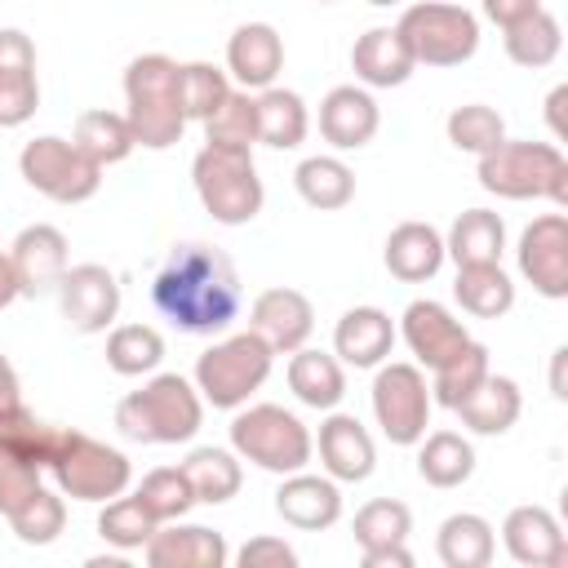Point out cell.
Masks as SVG:
<instances>
[{
    "instance_id": "42",
    "label": "cell",
    "mask_w": 568,
    "mask_h": 568,
    "mask_svg": "<svg viewBox=\"0 0 568 568\" xmlns=\"http://www.w3.org/2000/svg\"><path fill=\"white\" fill-rule=\"evenodd\" d=\"M204 142L253 151V142H257V98L248 89H231V98L204 120Z\"/></svg>"
},
{
    "instance_id": "12",
    "label": "cell",
    "mask_w": 568,
    "mask_h": 568,
    "mask_svg": "<svg viewBox=\"0 0 568 568\" xmlns=\"http://www.w3.org/2000/svg\"><path fill=\"white\" fill-rule=\"evenodd\" d=\"M58 306L75 333H106L120 315V280L102 262L67 266L58 280Z\"/></svg>"
},
{
    "instance_id": "40",
    "label": "cell",
    "mask_w": 568,
    "mask_h": 568,
    "mask_svg": "<svg viewBox=\"0 0 568 568\" xmlns=\"http://www.w3.org/2000/svg\"><path fill=\"white\" fill-rule=\"evenodd\" d=\"M9 519V528H13V537L22 541V546H53L58 537H62V528H67V506H62V497L58 493H49L44 484L13 510V515H4Z\"/></svg>"
},
{
    "instance_id": "26",
    "label": "cell",
    "mask_w": 568,
    "mask_h": 568,
    "mask_svg": "<svg viewBox=\"0 0 568 568\" xmlns=\"http://www.w3.org/2000/svg\"><path fill=\"white\" fill-rule=\"evenodd\" d=\"M444 235L430 226V222H399L390 235H386V271L404 284H422L430 280L439 266H444Z\"/></svg>"
},
{
    "instance_id": "28",
    "label": "cell",
    "mask_w": 568,
    "mask_h": 568,
    "mask_svg": "<svg viewBox=\"0 0 568 568\" xmlns=\"http://www.w3.org/2000/svg\"><path fill=\"white\" fill-rule=\"evenodd\" d=\"M288 390L306 404V408H337L342 395H346V373H342V359L328 355V351H311V346H297L293 359H288Z\"/></svg>"
},
{
    "instance_id": "25",
    "label": "cell",
    "mask_w": 568,
    "mask_h": 568,
    "mask_svg": "<svg viewBox=\"0 0 568 568\" xmlns=\"http://www.w3.org/2000/svg\"><path fill=\"white\" fill-rule=\"evenodd\" d=\"M413 67L417 62H413V53L395 27H368L351 44V71L364 89H395L413 75Z\"/></svg>"
},
{
    "instance_id": "56",
    "label": "cell",
    "mask_w": 568,
    "mask_h": 568,
    "mask_svg": "<svg viewBox=\"0 0 568 568\" xmlns=\"http://www.w3.org/2000/svg\"><path fill=\"white\" fill-rule=\"evenodd\" d=\"M320 4H333V0H320Z\"/></svg>"
},
{
    "instance_id": "35",
    "label": "cell",
    "mask_w": 568,
    "mask_h": 568,
    "mask_svg": "<svg viewBox=\"0 0 568 568\" xmlns=\"http://www.w3.org/2000/svg\"><path fill=\"white\" fill-rule=\"evenodd\" d=\"M293 186L311 209H346L355 200V173L337 155H306L293 169Z\"/></svg>"
},
{
    "instance_id": "27",
    "label": "cell",
    "mask_w": 568,
    "mask_h": 568,
    "mask_svg": "<svg viewBox=\"0 0 568 568\" xmlns=\"http://www.w3.org/2000/svg\"><path fill=\"white\" fill-rule=\"evenodd\" d=\"M453 413H457L462 426H470L475 435H506V430L519 422V413H524V395H519V386H515L510 377L488 373Z\"/></svg>"
},
{
    "instance_id": "17",
    "label": "cell",
    "mask_w": 568,
    "mask_h": 568,
    "mask_svg": "<svg viewBox=\"0 0 568 568\" xmlns=\"http://www.w3.org/2000/svg\"><path fill=\"white\" fill-rule=\"evenodd\" d=\"M399 337L408 342V351H413L417 364H426V368H439L444 359H453V355L470 342L466 324H462L444 302H430V297H417V302L404 306Z\"/></svg>"
},
{
    "instance_id": "4",
    "label": "cell",
    "mask_w": 568,
    "mask_h": 568,
    "mask_svg": "<svg viewBox=\"0 0 568 568\" xmlns=\"http://www.w3.org/2000/svg\"><path fill=\"white\" fill-rule=\"evenodd\" d=\"M479 186L501 200H568V160L555 142H510L501 138L479 155Z\"/></svg>"
},
{
    "instance_id": "38",
    "label": "cell",
    "mask_w": 568,
    "mask_h": 568,
    "mask_svg": "<svg viewBox=\"0 0 568 568\" xmlns=\"http://www.w3.org/2000/svg\"><path fill=\"white\" fill-rule=\"evenodd\" d=\"M160 359H164L160 328H151V324H120V328H111V337H106V364H111V373L142 377V373H155Z\"/></svg>"
},
{
    "instance_id": "33",
    "label": "cell",
    "mask_w": 568,
    "mask_h": 568,
    "mask_svg": "<svg viewBox=\"0 0 568 568\" xmlns=\"http://www.w3.org/2000/svg\"><path fill=\"white\" fill-rule=\"evenodd\" d=\"M417 475L430 488H457L475 475V448L457 430H430L417 439Z\"/></svg>"
},
{
    "instance_id": "23",
    "label": "cell",
    "mask_w": 568,
    "mask_h": 568,
    "mask_svg": "<svg viewBox=\"0 0 568 568\" xmlns=\"http://www.w3.org/2000/svg\"><path fill=\"white\" fill-rule=\"evenodd\" d=\"M284 71V40L271 22H244L235 27V36L226 40V75L240 89H271L275 75Z\"/></svg>"
},
{
    "instance_id": "18",
    "label": "cell",
    "mask_w": 568,
    "mask_h": 568,
    "mask_svg": "<svg viewBox=\"0 0 568 568\" xmlns=\"http://www.w3.org/2000/svg\"><path fill=\"white\" fill-rule=\"evenodd\" d=\"M320 462H324V475L337 479V484H364L377 466V448H373V435L359 417L351 413H333L320 422Z\"/></svg>"
},
{
    "instance_id": "15",
    "label": "cell",
    "mask_w": 568,
    "mask_h": 568,
    "mask_svg": "<svg viewBox=\"0 0 568 568\" xmlns=\"http://www.w3.org/2000/svg\"><path fill=\"white\" fill-rule=\"evenodd\" d=\"M40 106L36 44L18 27H0V129H18Z\"/></svg>"
},
{
    "instance_id": "46",
    "label": "cell",
    "mask_w": 568,
    "mask_h": 568,
    "mask_svg": "<svg viewBox=\"0 0 568 568\" xmlns=\"http://www.w3.org/2000/svg\"><path fill=\"white\" fill-rule=\"evenodd\" d=\"M138 501H142L160 524H169V519H182V515L195 506V493H191L182 466H155V470L142 475Z\"/></svg>"
},
{
    "instance_id": "50",
    "label": "cell",
    "mask_w": 568,
    "mask_h": 568,
    "mask_svg": "<svg viewBox=\"0 0 568 568\" xmlns=\"http://www.w3.org/2000/svg\"><path fill=\"white\" fill-rule=\"evenodd\" d=\"M18 408H27L22 404V382H18V368L9 364V355H0V422L13 417Z\"/></svg>"
},
{
    "instance_id": "36",
    "label": "cell",
    "mask_w": 568,
    "mask_h": 568,
    "mask_svg": "<svg viewBox=\"0 0 568 568\" xmlns=\"http://www.w3.org/2000/svg\"><path fill=\"white\" fill-rule=\"evenodd\" d=\"M71 142H75V146H80L98 169L129 160V155H133V146H138V142H133V129H129V120H124V111H106V106L84 111V115L75 120Z\"/></svg>"
},
{
    "instance_id": "37",
    "label": "cell",
    "mask_w": 568,
    "mask_h": 568,
    "mask_svg": "<svg viewBox=\"0 0 568 568\" xmlns=\"http://www.w3.org/2000/svg\"><path fill=\"white\" fill-rule=\"evenodd\" d=\"M501 44H506V58H510L515 67L537 71V67H550V62L559 58V49H564V27H559L555 13L537 9V13H528L524 22L506 27V31H501Z\"/></svg>"
},
{
    "instance_id": "1",
    "label": "cell",
    "mask_w": 568,
    "mask_h": 568,
    "mask_svg": "<svg viewBox=\"0 0 568 568\" xmlns=\"http://www.w3.org/2000/svg\"><path fill=\"white\" fill-rule=\"evenodd\" d=\"M151 302L173 328L213 337L231 328L244 297H240V275L222 248L178 244L151 284Z\"/></svg>"
},
{
    "instance_id": "32",
    "label": "cell",
    "mask_w": 568,
    "mask_h": 568,
    "mask_svg": "<svg viewBox=\"0 0 568 568\" xmlns=\"http://www.w3.org/2000/svg\"><path fill=\"white\" fill-rule=\"evenodd\" d=\"M501 248H506V222L501 213L493 209H466L448 235H444V253L457 262V266H470V262H501Z\"/></svg>"
},
{
    "instance_id": "19",
    "label": "cell",
    "mask_w": 568,
    "mask_h": 568,
    "mask_svg": "<svg viewBox=\"0 0 568 568\" xmlns=\"http://www.w3.org/2000/svg\"><path fill=\"white\" fill-rule=\"evenodd\" d=\"M275 515L297 528V532H320V528H333L342 519V488L337 479L328 475H306V470H293L284 475V484L275 488Z\"/></svg>"
},
{
    "instance_id": "48",
    "label": "cell",
    "mask_w": 568,
    "mask_h": 568,
    "mask_svg": "<svg viewBox=\"0 0 568 568\" xmlns=\"http://www.w3.org/2000/svg\"><path fill=\"white\" fill-rule=\"evenodd\" d=\"M240 568H297V550L284 537H253L235 555Z\"/></svg>"
},
{
    "instance_id": "43",
    "label": "cell",
    "mask_w": 568,
    "mask_h": 568,
    "mask_svg": "<svg viewBox=\"0 0 568 568\" xmlns=\"http://www.w3.org/2000/svg\"><path fill=\"white\" fill-rule=\"evenodd\" d=\"M351 532H355L359 550H368V546H390V541H408V532H413V510H408L404 501H395V497H373V501H364V506L355 510Z\"/></svg>"
},
{
    "instance_id": "7",
    "label": "cell",
    "mask_w": 568,
    "mask_h": 568,
    "mask_svg": "<svg viewBox=\"0 0 568 568\" xmlns=\"http://www.w3.org/2000/svg\"><path fill=\"white\" fill-rule=\"evenodd\" d=\"M231 448L271 475H293L306 470L315 439L306 422L280 404H240V413L231 417Z\"/></svg>"
},
{
    "instance_id": "22",
    "label": "cell",
    "mask_w": 568,
    "mask_h": 568,
    "mask_svg": "<svg viewBox=\"0 0 568 568\" xmlns=\"http://www.w3.org/2000/svg\"><path fill=\"white\" fill-rule=\"evenodd\" d=\"M501 541L524 568H559L568 559V537L546 506H515L501 524Z\"/></svg>"
},
{
    "instance_id": "34",
    "label": "cell",
    "mask_w": 568,
    "mask_h": 568,
    "mask_svg": "<svg viewBox=\"0 0 568 568\" xmlns=\"http://www.w3.org/2000/svg\"><path fill=\"white\" fill-rule=\"evenodd\" d=\"M435 550H439L444 568H488L493 550H497V537H493V524L484 515L462 510V515H448L439 524Z\"/></svg>"
},
{
    "instance_id": "53",
    "label": "cell",
    "mask_w": 568,
    "mask_h": 568,
    "mask_svg": "<svg viewBox=\"0 0 568 568\" xmlns=\"http://www.w3.org/2000/svg\"><path fill=\"white\" fill-rule=\"evenodd\" d=\"M18 297H22V288H18V271H13L9 253H0V311L13 306Z\"/></svg>"
},
{
    "instance_id": "24",
    "label": "cell",
    "mask_w": 568,
    "mask_h": 568,
    "mask_svg": "<svg viewBox=\"0 0 568 568\" xmlns=\"http://www.w3.org/2000/svg\"><path fill=\"white\" fill-rule=\"evenodd\" d=\"M395 346V320L382 306H351L333 328V355L351 368H377Z\"/></svg>"
},
{
    "instance_id": "51",
    "label": "cell",
    "mask_w": 568,
    "mask_h": 568,
    "mask_svg": "<svg viewBox=\"0 0 568 568\" xmlns=\"http://www.w3.org/2000/svg\"><path fill=\"white\" fill-rule=\"evenodd\" d=\"M364 568H413V555L404 541H390V546H368L364 550Z\"/></svg>"
},
{
    "instance_id": "41",
    "label": "cell",
    "mask_w": 568,
    "mask_h": 568,
    "mask_svg": "<svg viewBox=\"0 0 568 568\" xmlns=\"http://www.w3.org/2000/svg\"><path fill=\"white\" fill-rule=\"evenodd\" d=\"M155 528H160V519L138 501V493H133V497H124V493L111 497V501L102 506V515H98V532H102V541H111L115 550H142Z\"/></svg>"
},
{
    "instance_id": "49",
    "label": "cell",
    "mask_w": 568,
    "mask_h": 568,
    "mask_svg": "<svg viewBox=\"0 0 568 568\" xmlns=\"http://www.w3.org/2000/svg\"><path fill=\"white\" fill-rule=\"evenodd\" d=\"M537 9H541V0H484V18L497 22L501 31L515 27V22H524V18L537 13Z\"/></svg>"
},
{
    "instance_id": "29",
    "label": "cell",
    "mask_w": 568,
    "mask_h": 568,
    "mask_svg": "<svg viewBox=\"0 0 568 568\" xmlns=\"http://www.w3.org/2000/svg\"><path fill=\"white\" fill-rule=\"evenodd\" d=\"M453 297H457V306L466 315L497 320V315H506L515 306V284L501 271V262H470V266H457Z\"/></svg>"
},
{
    "instance_id": "8",
    "label": "cell",
    "mask_w": 568,
    "mask_h": 568,
    "mask_svg": "<svg viewBox=\"0 0 568 568\" xmlns=\"http://www.w3.org/2000/svg\"><path fill=\"white\" fill-rule=\"evenodd\" d=\"M271 364H275V351L253 328L231 333L195 359V390L213 408H240L271 377Z\"/></svg>"
},
{
    "instance_id": "21",
    "label": "cell",
    "mask_w": 568,
    "mask_h": 568,
    "mask_svg": "<svg viewBox=\"0 0 568 568\" xmlns=\"http://www.w3.org/2000/svg\"><path fill=\"white\" fill-rule=\"evenodd\" d=\"M377 124H382V111H377V102L364 84H337L320 102V133L337 151L368 146L377 138Z\"/></svg>"
},
{
    "instance_id": "30",
    "label": "cell",
    "mask_w": 568,
    "mask_h": 568,
    "mask_svg": "<svg viewBox=\"0 0 568 568\" xmlns=\"http://www.w3.org/2000/svg\"><path fill=\"white\" fill-rule=\"evenodd\" d=\"M182 475H186L195 501H204V506H222V501H231V497L240 493V484H244L240 453H235V448H213V444L191 448L186 462H182Z\"/></svg>"
},
{
    "instance_id": "16",
    "label": "cell",
    "mask_w": 568,
    "mask_h": 568,
    "mask_svg": "<svg viewBox=\"0 0 568 568\" xmlns=\"http://www.w3.org/2000/svg\"><path fill=\"white\" fill-rule=\"evenodd\" d=\"M9 262H13V271H18V288H22V297L58 293V280H62L67 266H71L67 235H62L53 222L22 226L18 240H13V248H9Z\"/></svg>"
},
{
    "instance_id": "44",
    "label": "cell",
    "mask_w": 568,
    "mask_h": 568,
    "mask_svg": "<svg viewBox=\"0 0 568 568\" xmlns=\"http://www.w3.org/2000/svg\"><path fill=\"white\" fill-rule=\"evenodd\" d=\"M178 89H182V111L186 120H209L226 98H231V75L213 62H182L178 71Z\"/></svg>"
},
{
    "instance_id": "31",
    "label": "cell",
    "mask_w": 568,
    "mask_h": 568,
    "mask_svg": "<svg viewBox=\"0 0 568 568\" xmlns=\"http://www.w3.org/2000/svg\"><path fill=\"white\" fill-rule=\"evenodd\" d=\"M306 133H311V115H306L302 93L280 89V84L257 93V142L275 151H293L306 142Z\"/></svg>"
},
{
    "instance_id": "3",
    "label": "cell",
    "mask_w": 568,
    "mask_h": 568,
    "mask_svg": "<svg viewBox=\"0 0 568 568\" xmlns=\"http://www.w3.org/2000/svg\"><path fill=\"white\" fill-rule=\"evenodd\" d=\"M204 422V399L182 373H155L115 404V426L133 444H186Z\"/></svg>"
},
{
    "instance_id": "13",
    "label": "cell",
    "mask_w": 568,
    "mask_h": 568,
    "mask_svg": "<svg viewBox=\"0 0 568 568\" xmlns=\"http://www.w3.org/2000/svg\"><path fill=\"white\" fill-rule=\"evenodd\" d=\"M519 275L550 302L568 297V217L541 213L519 235Z\"/></svg>"
},
{
    "instance_id": "47",
    "label": "cell",
    "mask_w": 568,
    "mask_h": 568,
    "mask_svg": "<svg viewBox=\"0 0 568 568\" xmlns=\"http://www.w3.org/2000/svg\"><path fill=\"white\" fill-rule=\"evenodd\" d=\"M40 475H44V466L31 462L18 444H9L0 435V515H13L40 488Z\"/></svg>"
},
{
    "instance_id": "39",
    "label": "cell",
    "mask_w": 568,
    "mask_h": 568,
    "mask_svg": "<svg viewBox=\"0 0 568 568\" xmlns=\"http://www.w3.org/2000/svg\"><path fill=\"white\" fill-rule=\"evenodd\" d=\"M435 373V382H430V399L435 404H444V408H457L493 368H488V346L484 342H466L453 359H444L439 368H430Z\"/></svg>"
},
{
    "instance_id": "20",
    "label": "cell",
    "mask_w": 568,
    "mask_h": 568,
    "mask_svg": "<svg viewBox=\"0 0 568 568\" xmlns=\"http://www.w3.org/2000/svg\"><path fill=\"white\" fill-rule=\"evenodd\" d=\"M151 568H222L231 559L226 537L204 528V524H182L169 519L151 532V541L142 546Z\"/></svg>"
},
{
    "instance_id": "6",
    "label": "cell",
    "mask_w": 568,
    "mask_h": 568,
    "mask_svg": "<svg viewBox=\"0 0 568 568\" xmlns=\"http://www.w3.org/2000/svg\"><path fill=\"white\" fill-rule=\"evenodd\" d=\"M191 182H195L200 204L222 226H244V222H253L262 213L266 186L257 178L253 151H244V146H213V142H204V151L191 164Z\"/></svg>"
},
{
    "instance_id": "14",
    "label": "cell",
    "mask_w": 568,
    "mask_h": 568,
    "mask_svg": "<svg viewBox=\"0 0 568 568\" xmlns=\"http://www.w3.org/2000/svg\"><path fill=\"white\" fill-rule=\"evenodd\" d=\"M248 328L275 351V355H293L297 346H306V337L315 333V306L306 293L297 288H262L248 306Z\"/></svg>"
},
{
    "instance_id": "5",
    "label": "cell",
    "mask_w": 568,
    "mask_h": 568,
    "mask_svg": "<svg viewBox=\"0 0 568 568\" xmlns=\"http://www.w3.org/2000/svg\"><path fill=\"white\" fill-rule=\"evenodd\" d=\"M44 470L58 479V488L71 501H111L133 484V466L120 448H111L84 430H71V426L53 430Z\"/></svg>"
},
{
    "instance_id": "9",
    "label": "cell",
    "mask_w": 568,
    "mask_h": 568,
    "mask_svg": "<svg viewBox=\"0 0 568 568\" xmlns=\"http://www.w3.org/2000/svg\"><path fill=\"white\" fill-rule=\"evenodd\" d=\"M417 67H462L479 49V18L448 0H422L408 4L395 22Z\"/></svg>"
},
{
    "instance_id": "52",
    "label": "cell",
    "mask_w": 568,
    "mask_h": 568,
    "mask_svg": "<svg viewBox=\"0 0 568 568\" xmlns=\"http://www.w3.org/2000/svg\"><path fill=\"white\" fill-rule=\"evenodd\" d=\"M564 102H568V84L550 89V98H546V120H550V133H555V138H568V124H564Z\"/></svg>"
},
{
    "instance_id": "55",
    "label": "cell",
    "mask_w": 568,
    "mask_h": 568,
    "mask_svg": "<svg viewBox=\"0 0 568 568\" xmlns=\"http://www.w3.org/2000/svg\"><path fill=\"white\" fill-rule=\"evenodd\" d=\"M368 4H377V9H386V4H399V0H368Z\"/></svg>"
},
{
    "instance_id": "10",
    "label": "cell",
    "mask_w": 568,
    "mask_h": 568,
    "mask_svg": "<svg viewBox=\"0 0 568 568\" xmlns=\"http://www.w3.org/2000/svg\"><path fill=\"white\" fill-rule=\"evenodd\" d=\"M18 169H22L27 186L40 191V195L53 200V204H84V200H93L98 186H102V169H98L75 142L53 138V133L31 138V142L22 146V155H18Z\"/></svg>"
},
{
    "instance_id": "11",
    "label": "cell",
    "mask_w": 568,
    "mask_h": 568,
    "mask_svg": "<svg viewBox=\"0 0 568 568\" xmlns=\"http://www.w3.org/2000/svg\"><path fill=\"white\" fill-rule=\"evenodd\" d=\"M430 386L417 364H382L373 377V417L390 444H417L430 426Z\"/></svg>"
},
{
    "instance_id": "45",
    "label": "cell",
    "mask_w": 568,
    "mask_h": 568,
    "mask_svg": "<svg viewBox=\"0 0 568 568\" xmlns=\"http://www.w3.org/2000/svg\"><path fill=\"white\" fill-rule=\"evenodd\" d=\"M444 129H448V142H453L457 151H466V155H484V151H493V146L506 138V120H501L493 106H484V102L453 106Z\"/></svg>"
},
{
    "instance_id": "54",
    "label": "cell",
    "mask_w": 568,
    "mask_h": 568,
    "mask_svg": "<svg viewBox=\"0 0 568 568\" xmlns=\"http://www.w3.org/2000/svg\"><path fill=\"white\" fill-rule=\"evenodd\" d=\"M564 355H568V351L559 346V351H555V373H550V386H555V395H559V399L568 395V390H564Z\"/></svg>"
},
{
    "instance_id": "2",
    "label": "cell",
    "mask_w": 568,
    "mask_h": 568,
    "mask_svg": "<svg viewBox=\"0 0 568 568\" xmlns=\"http://www.w3.org/2000/svg\"><path fill=\"white\" fill-rule=\"evenodd\" d=\"M178 71L182 62L164 53H142L124 67V120L133 129V142L146 151H169L173 142H182L186 111Z\"/></svg>"
}]
</instances>
